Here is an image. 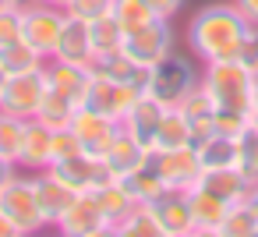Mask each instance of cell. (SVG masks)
<instances>
[{
  "mask_svg": "<svg viewBox=\"0 0 258 237\" xmlns=\"http://www.w3.org/2000/svg\"><path fill=\"white\" fill-rule=\"evenodd\" d=\"M247 18L240 15V8L233 0H216V4H205L191 15L187 22V50L202 61V64H212V61H233L237 50H240V39L247 32Z\"/></svg>",
  "mask_w": 258,
  "mask_h": 237,
  "instance_id": "obj_1",
  "label": "cell"
},
{
  "mask_svg": "<svg viewBox=\"0 0 258 237\" xmlns=\"http://www.w3.org/2000/svg\"><path fill=\"white\" fill-rule=\"evenodd\" d=\"M251 82H254V71L244 68L237 57H233V61H212V64L202 68V85H205V92L216 99V106H230V110L251 113V110H254Z\"/></svg>",
  "mask_w": 258,
  "mask_h": 237,
  "instance_id": "obj_2",
  "label": "cell"
},
{
  "mask_svg": "<svg viewBox=\"0 0 258 237\" xmlns=\"http://www.w3.org/2000/svg\"><path fill=\"white\" fill-rule=\"evenodd\" d=\"M195 85H202V68H195V61L177 50L163 57L156 68H149L145 75V92L156 96L163 106H177Z\"/></svg>",
  "mask_w": 258,
  "mask_h": 237,
  "instance_id": "obj_3",
  "label": "cell"
},
{
  "mask_svg": "<svg viewBox=\"0 0 258 237\" xmlns=\"http://www.w3.org/2000/svg\"><path fill=\"white\" fill-rule=\"evenodd\" d=\"M0 209L11 216L18 233H39V230L50 226V219L39 205V195H36V177L25 173V170L0 188Z\"/></svg>",
  "mask_w": 258,
  "mask_h": 237,
  "instance_id": "obj_4",
  "label": "cell"
},
{
  "mask_svg": "<svg viewBox=\"0 0 258 237\" xmlns=\"http://www.w3.org/2000/svg\"><path fill=\"white\" fill-rule=\"evenodd\" d=\"M177 50V36H173V25L170 18H152L149 25L135 29L124 36V53L138 64V68H156L163 57H170Z\"/></svg>",
  "mask_w": 258,
  "mask_h": 237,
  "instance_id": "obj_5",
  "label": "cell"
},
{
  "mask_svg": "<svg viewBox=\"0 0 258 237\" xmlns=\"http://www.w3.org/2000/svg\"><path fill=\"white\" fill-rule=\"evenodd\" d=\"M152 166H156V173L163 177L166 191H191V188L202 181V173H205L202 156H198L195 145L159 149V152H152Z\"/></svg>",
  "mask_w": 258,
  "mask_h": 237,
  "instance_id": "obj_6",
  "label": "cell"
},
{
  "mask_svg": "<svg viewBox=\"0 0 258 237\" xmlns=\"http://www.w3.org/2000/svg\"><path fill=\"white\" fill-rule=\"evenodd\" d=\"M142 92H145L142 85H135V82H113V78H106V75H99L92 68V82H89V92H85L82 106H92V110H99V113H106L110 121L120 124L124 113L131 110V103Z\"/></svg>",
  "mask_w": 258,
  "mask_h": 237,
  "instance_id": "obj_7",
  "label": "cell"
},
{
  "mask_svg": "<svg viewBox=\"0 0 258 237\" xmlns=\"http://www.w3.org/2000/svg\"><path fill=\"white\" fill-rule=\"evenodd\" d=\"M64 22H68V11H64V8H50V4H43V0L22 8V36H25L36 50H43L46 57H53Z\"/></svg>",
  "mask_w": 258,
  "mask_h": 237,
  "instance_id": "obj_8",
  "label": "cell"
},
{
  "mask_svg": "<svg viewBox=\"0 0 258 237\" xmlns=\"http://www.w3.org/2000/svg\"><path fill=\"white\" fill-rule=\"evenodd\" d=\"M46 96V78L43 71H22V75H8L4 92H0V110L15 113L22 121H32L39 103Z\"/></svg>",
  "mask_w": 258,
  "mask_h": 237,
  "instance_id": "obj_9",
  "label": "cell"
},
{
  "mask_svg": "<svg viewBox=\"0 0 258 237\" xmlns=\"http://www.w3.org/2000/svg\"><path fill=\"white\" fill-rule=\"evenodd\" d=\"M64 184H71L78 195H89V191H99L106 181H113L110 166L103 156H92V152H78V156H68L60 163L50 166Z\"/></svg>",
  "mask_w": 258,
  "mask_h": 237,
  "instance_id": "obj_10",
  "label": "cell"
},
{
  "mask_svg": "<svg viewBox=\"0 0 258 237\" xmlns=\"http://www.w3.org/2000/svg\"><path fill=\"white\" fill-rule=\"evenodd\" d=\"M53 230L68 233V237H96V233H113V223H110V216L99 209L96 195H78V198L64 209V216L53 223Z\"/></svg>",
  "mask_w": 258,
  "mask_h": 237,
  "instance_id": "obj_11",
  "label": "cell"
},
{
  "mask_svg": "<svg viewBox=\"0 0 258 237\" xmlns=\"http://www.w3.org/2000/svg\"><path fill=\"white\" fill-rule=\"evenodd\" d=\"M43 78H46V89L75 99L78 106L85 103V92H89V82H92V68L89 64H71V61H57L50 57L43 64Z\"/></svg>",
  "mask_w": 258,
  "mask_h": 237,
  "instance_id": "obj_12",
  "label": "cell"
},
{
  "mask_svg": "<svg viewBox=\"0 0 258 237\" xmlns=\"http://www.w3.org/2000/svg\"><path fill=\"white\" fill-rule=\"evenodd\" d=\"M71 128H75V135H78V142H82V152H92V156H103V152L110 149L113 135L120 131L117 121H110L106 113H99V110H92V106H78Z\"/></svg>",
  "mask_w": 258,
  "mask_h": 237,
  "instance_id": "obj_13",
  "label": "cell"
},
{
  "mask_svg": "<svg viewBox=\"0 0 258 237\" xmlns=\"http://www.w3.org/2000/svg\"><path fill=\"white\" fill-rule=\"evenodd\" d=\"M103 159H106V166H110V173L117 177V181H127L135 170H142L149 159H152V149L149 145H142L131 131H117L113 135V142H110V149L103 152Z\"/></svg>",
  "mask_w": 258,
  "mask_h": 237,
  "instance_id": "obj_14",
  "label": "cell"
},
{
  "mask_svg": "<svg viewBox=\"0 0 258 237\" xmlns=\"http://www.w3.org/2000/svg\"><path fill=\"white\" fill-rule=\"evenodd\" d=\"M152 212H156V223H159L163 237H187V233H195V219H191V205H187L184 191H166L159 202H152Z\"/></svg>",
  "mask_w": 258,
  "mask_h": 237,
  "instance_id": "obj_15",
  "label": "cell"
},
{
  "mask_svg": "<svg viewBox=\"0 0 258 237\" xmlns=\"http://www.w3.org/2000/svg\"><path fill=\"white\" fill-rule=\"evenodd\" d=\"M184 195H187V205H191L195 233H212V237H219V226H223L230 205H226L219 195H212L209 188H202V184H195V188L184 191Z\"/></svg>",
  "mask_w": 258,
  "mask_h": 237,
  "instance_id": "obj_16",
  "label": "cell"
},
{
  "mask_svg": "<svg viewBox=\"0 0 258 237\" xmlns=\"http://www.w3.org/2000/svg\"><path fill=\"white\" fill-rule=\"evenodd\" d=\"M163 113H166V106H163L156 96L142 92V96L131 103V110L124 113L120 128H124V131H131V135H135L142 145H149V149H152V135H156V128H159Z\"/></svg>",
  "mask_w": 258,
  "mask_h": 237,
  "instance_id": "obj_17",
  "label": "cell"
},
{
  "mask_svg": "<svg viewBox=\"0 0 258 237\" xmlns=\"http://www.w3.org/2000/svg\"><path fill=\"white\" fill-rule=\"evenodd\" d=\"M57 61H71V64H89L96 61V50H92V36H89V22L82 18H71L64 22L60 29V39H57V50H53Z\"/></svg>",
  "mask_w": 258,
  "mask_h": 237,
  "instance_id": "obj_18",
  "label": "cell"
},
{
  "mask_svg": "<svg viewBox=\"0 0 258 237\" xmlns=\"http://www.w3.org/2000/svg\"><path fill=\"white\" fill-rule=\"evenodd\" d=\"M36 177V195H39V205H43V212H46V219H50V226L64 216V209L78 198V191L71 188V184H64L50 166L46 170H39V173H32Z\"/></svg>",
  "mask_w": 258,
  "mask_h": 237,
  "instance_id": "obj_19",
  "label": "cell"
},
{
  "mask_svg": "<svg viewBox=\"0 0 258 237\" xmlns=\"http://www.w3.org/2000/svg\"><path fill=\"white\" fill-rule=\"evenodd\" d=\"M50 128L43 121H25V138H22V152H18V166L25 173H39L46 170L53 159H50Z\"/></svg>",
  "mask_w": 258,
  "mask_h": 237,
  "instance_id": "obj_20",
  "label": "cell"
},
{
  "mask_svg": "<svg viewBox=\"0 0 258 237\" xmlns=\"http://www.w3.org/2000/svg\"><path fill=\"white\" fill-rule=\"evenodd\" d=\"M198 184H202V188H209L212 195H219L226 205H233V202H244L258 181H251L240 166H223V170H205Z\"/></svg>",
  "mask_w": 258,
  "mask_h": 237,
  "instance_id": "obj_21",
  "label": "cell"
},
{
  "mask_svg": "<svg viewBox=\"0 0 258 237\" xmlns=\"http://www.w3.org/2000/svg\"><path fill=\"white\" fill-rule=\"evenodd\" d=\"M202 166L205 170H223V166H240L244 156V142L240 138H226V135H212L198 145Z\"/></svg>",
  "mask_w": 258,
  "mask_h": 237,
  "instance_id": "obj_22",
  "label": "cell"
},
{
  "mask_svg": "<svg viewBox=\"0 0 258 237\" xmlns=\"http://www.w3.org/2000/svg\"><path fill=\"white\" fill-rule=\"evenodd\" d=\"M50 57L43 53V50H36L25 36L22 39H15V43H8V46H0V68H4L8 75H22V71H43V64H46Z\"/></svg>",
  "mask_w": 258,
  "mask_h": 237,
  "instance_id": "obj_23",
  "label": "cell"
},
{
  "mask_svg": "<svg viewBox=\"0 0 258 237\" xmlns=\"http://www.w3.org/2000/svg\"><path fill=\"white\" fill-rule=\"evenodd\" d=\"M180 145H191V121L177 110V106H166L156 135H152V152L159 149H180Z\"/></svg>",
  "mask_w": 258,
  "mask_h": 237,
  "instance_id": "obj_24",
  "label": "cell"
},
{
  "mask_svg": "<svg viewBox=\"0 0 258 237\" xmlns=\"http://www.w3.org/2000/svg\"><path fill=\"white\" fill-rule=\"evenodd\" d=\"M89 195H96V202H99V209L110 216V223L117 226L131 209H135V195H131V188H127V181H106L99 191H89Z\"/></svg>",
  "mask_w": 258,
  "mask_h": 237,
  "instance_id": "obj_25",
  "label": "cell"
},
{
  "mask_svg": "<svg viewBox=\"0 0 258 237\" xmlns=\"http://www.w3.org/2000/svg\"><path fill=\"white\" fill-rule=\"evenodd\" d=\"M92 68L99 71V75H106V78H113V82H135V85H142L145 89V68H138L127 53H124V46L120 50H113V53H103V57H96L92 61Z\"/></svg>",
  "mask_w": 258,
  "mask_h": 237,
  "instance_id": "obj_26",
  "label": "cell"
},
{
  "mask_svg": "<svg viewBox=\"0 0 258 237\" xmlns=\"http://www.w3.org/2000/svg\"><path fill=\"white\" fill-rule=\"evenodd\" d=\"M75 113H78V103H75V99H68V96L46 89V96H43V103H39V110H36V121H43L50 131H57V128H71Z\"/></svg>",
  "mask_w": 258,
  "mask_h": 237,
  "instance_id": "obj_27",
  "label": "cell"
},
{
  "mask_svg": "<svg viewBox=\"0 0 258 237\" xmlns=\"http://www.w3.org/2000/svg\"><path fill=\"white\" fill-rule=\"evenodd\" d=\"M113 233H124V237H163L149 202H135V209L113 226Z\"/></svg>",
  "mask_w": 258,
  "mask_h": 237,
  "instance_id": "obj_28",
  "label": "cell"
},
{
  "mask_svg": "<svg viewBox=\"0 0 258 237\" xmlns=\"http://www.w3.org/2000/svg\"><path fill=\"white\" fill-rule=\"evenodd\" d=\"M89 36H92V50H96V57H103V53L120 50L127 32L120 29V22H117L113 15H103V18L89 22Z\"/></svg>",
  "mask_w": 258,
  "mask_h": 237,
  "instance_id": "obj_29",
  "label": "cell"
},
{
  "mask_svg": "<svg viewBox=\"0 0 258 237\" xmlns=\"http://www.w3.org/2000/svg\"><path fill=\"white\" fill-rule=\"evenodd\" d=\"M127 188H131V195H135V202H149V205L166 195V184H163V177L156 173L152 159H149L142 170H135V173L127 177Z\"/></svg>",
  "mask_w": 258,
  "mask_h": 237,
  "instance_id": "obj_30",
  "label": "cell"
},
{
  "mask_svg": "<svg viewBox=\"0 0 258 237\" xmlns=\"http://www.w3.org/2000/svg\"><path fill=\"white\" fill-rule=\"evenodd\" d=\"M258 233V212L247 202H233L226 209V219L219 226V237H254Z\"/></svg>",
  "mask_w": 258,
  "mask_h": 237,
  "instance_id": "obj_31",
  "label": "cell"
},
{
  "mask_svg": "<svg viewBox=\"0 0 258 237\" xmlns=\"http://www.w3.org/2000/svg\"><path fill=\"white\" fill-rule=\"evenodd\" d=\"M212 128H216V135H226V138H247V131H251V113H244V110H230V106H216V113H212Z\"/></svg>",
  "mask_w": 258,
  "mask_h": 237,
  "instance_id": "obj_32",
  "label": "cell"
},
{
  "mask_svg": "<svg viewBox=\"0 0 258 237\" xmlns=\"http://www.w3.org/2000/svg\"><path fill=\"white\" fill-rule=\"evenodd\" d=\"M113 18L120 22L124 32H135V29L149 25L156 15H152V8L145 4V0H113Z\"/></svg>",
  "mask_w": 258,
  "mask_h": 237,
  "instance_id": "obj_33",
  "label": "cell"
},
{
  "mask_svg": "<svg viewBox=\"0 0 258 237\" xmlns=\"http://www.w3.org/2000/svg\"><path fill=\"white\" fill-rule=\"evenodd\" d=\"M22 138H25V121L15 117V113H4V110H0V156H11V159L18 163Z\"/></svg>",
  "mask_w": 258,
  "mask_h": 237,
  "instance_id": "obj_34",
  "label": "cell"
},
{
  "mask_svg": "<svg viewBox=\"0 0 258 237\" xmlns=\"http://www.w3.org/2000/svg\"><path fill=\"white\" fill-rule=\"evenodd\" d=\"M177 110H180L191 124H198V121H209V117L216 113V99L205 92V85H195V89L177 103Z\"/></svg>",
  "mask_w": 258,
  "mask_h": 237,
  "instance_id": "obj_35",
  "label": "cell"
},
{
  "mask_svg": "<svg viewBox=\"0 0 258 237\" xmlns=\"http://www.w3.org/2000/svg\"><path fill=\"white\" fill-rule=\"evenodd\" d=\"M78 152H82V142H78L75 128H57V131L50 135V159H53V163L68 159V156H78ZM53 163H50V166H53Z\"/></svg>",
  "mask_w": 258,
  "mask_h": 237,
  "instance_id": "obj_36",
  "label": "cell"
},
{
  "mask_svg": "<svg viewBox=\"0 0 258 237\" xmlns=\"http://www.w3.org/2000/svg\"><path fill=\"white\" fill-rule=\"evenodd\" d=\"M71 18H82V22H96L103 15H113V0H68L64 8Z\"/></svg>",
  "mask_w": 258,
  "mask_h": 237,
  "instance_id": "obj_37",
  "label": "cell"
},
{
  "mask_svg": "<svg viewBox=\"0 0 258 237\" xmlns=\"http://www.w3.org/2000/svg\"><path fill=\"white\" fill-rule=\"evenodd\" d=\"M15 39H22V8L4 4L0 8V46H8Z\"/></svg>",
  "mask_w": 258,
  "mask_h": 237,
  "instance_id": "obj_38",
  "label": "cell"
},
{
  "mask_svg": "<svg viewBox=\"0 0 258 237\" xmlns=\"http://www.w3.org/2000/svg\"><path fill=\"white\" fill-rule=\"evenodd\" d=\"M237 61L251 71H258V25H247L244 39H240V50H237Z\"/></svg>",
  "mask_w": 258,
  "mask_h": 237,
  "instance_id": "obj_39",
  "label": "cell"
},
{
  "mask_svg": "<svg viewBox=\"0 0 258 237\" xmlns=\"http://www.w3.org/2000/svg\"><path fill=\"white\" fill-rule=\"evenodd\" d=\"M240 170H244V173H247L251 181H258V135H254V131H247V138H244Z\"/></svg>",
  "mask_w": 258,
  "mask_h": 237,
  "instance_id": "obj_40",
  "label": "cell"
},
{
  "mask_svg": "<svg viewBox=\"0 0 258 237\" xmlns=\"http://www.w3.org/2000/svg\"><path fill=\"white\" fill-rule=\"evenodd\" d=\"M145 4L152 8L156 18H173V15L184 8V0H145Z\"/></svg>",
  "mask_w": 258,
  "mask_h": 237,
  "instance_id": "obj_41",
  "label": "cell"
},
{
  "mask_svg": "<svg viewBox=\"0 0 258 237\" xmlns=\"http://www.w3.org/2000/svg\"><path fill=\"white\" fill-rule=\"evenodd\" d=\"M18 173H22V166H18L11 156H0V188H4L8 181H15Z\"/></svg>",
  "mask_w": 258,
  "mask_h": 237,
  "instance_id": "obj_42",
  "label": "cell"
},
{
  "mask_svg": "<svg viewBox=\"0 0 258 237\" xmlns=\"http://www.w3.org/2000/svg\"><path fill=\"white\" fill-rule=\"evenodd\" d=\"M233 4L240 8V15H244L251 25H258V0H233Z\"/></svg>",
  "mask_w": 258,
  "mask_h": 237,
  "instance_id": "obj_43",
  "label": "cell"
},
{
  "mask_svg": "<svg viewBox=\"0 0 258 237\" xmlns=\"http://www.w3.org/2000/svg\"><path fill=\"white\" fill-rule=\"evenodd\" d=\"M0 237H22V233H18V226L11 223V216H8L4 209H0Z\"/></svg>",
  "mask_w": 258,
  "mask_h": 237,
  "instance_id": "obj_44",
  "label": "cell"
},
{
  "mask_svg": "<svg viewBox=\"0 0 258 237\" xmlns=\"http://www.w3.org/2000/svg\"><path fill=\"white\" fill-rule=\"evenodd\" d=\"M244 202H247V205H251V209H254V212H258V184H254V188H251V195H247V198H244Z\"/></svg>",
  "mask_w": 258,
  "mask_h": 237,
  "instance_id": "obj_45",
  "label": "cell"
},
{
  "mask_svg": "<svg viewBox=\"0 0 258 237\" xmlns=\"http://www.w3.org/2000/svg\"><path fill=\"white\" fill-rule=\"evenodd\" d=\"M251 99H254V106H258V71H254V82H251Z\"/></svg>",
  "mask_w": 258,
  "mask_h": 237,
  "instance_id": "obj_46",
  "label": "cell"
},
{
  "mask_svg": "<svg viewBox=\"0 0 258 237\" xmlns=\"http://www.w3.org/2000/svg\"><path fill=\"white\" fill-rule=\"evenodd\" d=\"M11 8H29V4H36V0H8Z\"/></svg>",
  "mask_w": 258,
  "mask_h": 237,
  "instance_id": "obj_47",
  "label": "cell"
},
{
  "mask_svg": "<svg viewBox=\"0 0 258 237\" xmlns=\"http://www.w3.org/2000/svg\"><path fill=\"white\" fill-rule=\"evenodd\" d=\"M251 131H254V135H258V106H254V110H251Z\"/></svg>",
  "mask_w": 258,
  "mask_h": 237,
  "instance_id": "obj_48",
  "label": "cell"
},
{
  "mask_svg": "<svg viewBox=\"0 0 258 237\" xmlns=\"http://www.w3.org/2000/svg\"><path fill=\"white\" fill-rule=\"evenodd\" d=\"M43 4H50V8H68V0H43Z\"/></svg>",
  "mask_w": 258,
  "mask_h": 237,
  "instance_id": "obj_49",
  "label": "cell"
},
{
  "mask_svg": "<svg viewBox=\"0 0 258 237\" xmlns=\"http://www.w3.org/2000/svg\"><path fill=\"white\" fill-rule=\"evenodd\" d=\"M4 82H8V71H4V68H0V92H4Z\"/></svg>",
  "mask_w": 258,
  "mask_h": 237,
  "instance_id": "obj_50",
  "label": "cell"
},
{
  "mask_svg": "<svg viewBox=\"0 0 258 237\" xmlns=\"http://www.w3.org/2000/svg\"><path fill=\"white\" fill-rule=\"evenodd\" d=\"M4 4H8V0H0V8H4Z\"/></svg>",
  "mask_w": 258,
  "mask_h": 237,
  "instance_id": "obj_51",
  "label": "cell"
}]
</instances>
